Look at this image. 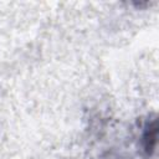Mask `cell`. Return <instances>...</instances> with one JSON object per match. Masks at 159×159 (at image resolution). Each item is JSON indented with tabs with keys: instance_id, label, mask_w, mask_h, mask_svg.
<instances>
[{
	"instance_id": "cell-1",
	"label": "cell",
	"mask_w": 159,
	"mask_h": 159,
	"mask_svg": "<svg viewBox=\"0 0 159 159\" xmlns=\"http://www.w3.org/2000/svg\"><path fill=\"white\" fill-rule=\"evenodd\" d=\"M157 120L154 119L152 123H148L144 134H143V143H144V150L148 155L153 154L155 150L157 144Z\"/></svg>"
}]
</instances>
